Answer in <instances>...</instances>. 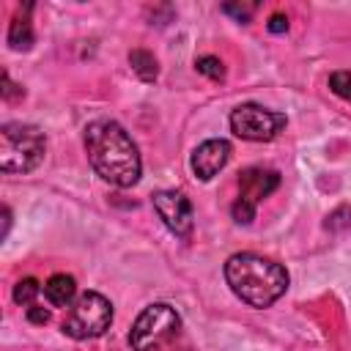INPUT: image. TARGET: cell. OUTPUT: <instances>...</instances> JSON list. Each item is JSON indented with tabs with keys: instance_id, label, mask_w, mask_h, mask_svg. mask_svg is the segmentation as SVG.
Here are the masks:
<instances>
[{
	"instance_id": "5bb4252c",
	"label": "cell",
	"mask_w": 351,
	"mask_h": 351,
	"mask_svg": "<svg viewBox=\"0 0 351 351\" xmlns=\"http://www.w3.org/2000/svg\"><path fill=\"white\" fill-rule=\"evenodd\" d=\"M195 69H197L200 74H206L208 80H222V77H225L222 60L214 58V55H203V58H197V60H195Z\"/></svg>"
},
{
	"instance_id": "7a4b0ae2",
	"label": "cell",
	"mask_w": 351,
	"mask_h": 351,
	"mask_svg": "<svg viewBox=\"0 0 351 351\" xmlns=\"http://www.w3.org/2000/svg\"><path fill=\"white\" fill-rule=\"evenodd\" d=\"M225 282L250 307L274 304L288 288V271L263 255L236 252L225 261Z\"/></svg>"
},
{
	"instance_id": "ac0fdd59",
	"label": "cell",
	"mask_w": 351,
	"mask_h": 351,
	"mask_svg": "<svg viewBox=\"0 0 351 351\" xmlns=\"http://www.w3.org/2000/svg\"><path fill=\"white\" fill-rule=\"evenodd\" d=\"M271 33H282V30H288V19L282 16V14H274L271 19H269V25H266Z\"/></svg>"
},
{
	"instance_id": "277c9868",
	"label": "cell",
	"mask_w": 351,
	"mask_h": 351,
	"mask_svg": "<svg viewBox=\"0 0 351 351\" xmlns=\"http://www.w3.org/2000/svg\"><path fill=\"white\" fill-rule=\"evenodd\" d=\"M110 324H112L110 299H104L96 291H85L69 304L66 318H63V332L74 340H90V337L104 335Z\"/></svg>"
},
{
	"instance_id": "6da1fadb",
	"label": "cell",
	"mask_w": 351,
	"mask_h": 351,
	"mask_svg": "<svg viewBox=\"0 0 351 351\" xmlns=\"http://www.w3.org/2000/svg\"><path fill=\"white\" fill-rule=\"evenodd\" d=\"M85 154L99 178L112 186H134L140 181V151L126 129L115 121H93L85 126Z\"/></svg>"
},
{
	"instance_id": "e0dca14e",
	"label": "cell",
	"mask_w": 351,
	"mask_h": 351,
	"mask_svg": "<svg viewBox=\"0 0 351 351\" xmlns=\"http://www.w3.org/2000/svg\"><path fill=\"white\" fill-rule=\"evenodd\" d=\"M27 318H30L33 324H47V321H49V310L41 307V304H30V307H27Z\"/></svg>"
},
{
	"instance_id": "5b68a950",
	"label": "cell",
	"mask_w": 351,
	"mask_h": 351,
	"mask_svg": "<svg viewBox=\"0 0 351 351\" xmlns=\"http://www.w3.org/2000/svg\"><path fill=\"white\" fill-rule=\"evenodd\" d=\"M178 326H181V318L170 304H165V302L148 304L137 315V321L129 332V346L134 351H154L162 343H167L178 332Z\"/></svg>"
},
{
	"instance_id": "9a60e30c",
	"label": "cell",
	"mask_w": 351,
	"mask_h": 351,
	"mask_svg": "<svg viewBox=\"0 0 351 351\" xmlns=\"http://www.w3.org/2000/svg\"><path fill=\"white\" fill-rule=\"evenodd\" d=\"M329 88H332L340 99L351 101V71H332V74H329Z\"/></svg>"
},
{
	"instance_id": "30bf717a",
	"label": "cell",
	"mask_w": 351,
	"mask_h": 351,
	"mask_svg": "<svg viewBox=\"0 0 351 351\" xmlns=\"http://www.w3.org/2000/svg\"><path fill=\"white\" fill-rule=\"evenodd\" d=\"M44 299L52 307H69L77 299V282L71 274H52L44 282Z\"/></svg>"
},
{
	"instance_id": "9c48e42d",
	"label": "cell",
	"mask_w": 351,
	"mask_h": 351,
	"mask_svg": "<svg viewBox=\"0 0 351 351\" xmlns=\"http://www.w3.org/2000/svg\"><path fill=\"white\" fill-rule=\"evenodd\" d=\"M230 159V143L228 140H206L192 151V173L200 181H211Z\"/></svg>"
},
{
	"instance_id": "8992f818",
	"label": "cell",
	"mask_w": 351,
	"mask_h": 351,
	"mask_svg": "<svg viewBox=\"0 0 351 351\" xmlns=\"http://www.w3.org/2000/svg\"><path fill=\"white\" fill-rule=\"evenodd\" d=\"M230 129L241 140L266 143V140H274L285 129V115L277 110H269L263 104L250 101V104H239L230 112Z\"/></svg>"
},
{
	"instance_id": "4fadbf2b",
	"label": "cell",
	"mask_w": 351,
	"mask_h": 351,
	"mask_svg": "<svg viewBox=\"0 0 351 351\" xmlns=\"http://www.w3.org/2000/svg\"><path fill=\"white\" fill-rule=\"evenodd\" d=\"M38 293H44V285H38V280H33V277H25V280H19V282L14 285V302L22 304L25 310H27L30 304H36Z\"/></svg>"
},
{
	"instance_id": "7c38bea8",
	"label": "cell",
	"mask_w": 351,
	"mask_h": 351,
	"mask_svg": "<svg viewBox=\"0 0 351 351\" xmlns=\"http://www.w3.org/2000/svg\"><path fill=\"white\" fill-rule=\"evenodd\" d=\"M129 66H132V71H134L143 82H154L156 74H159L156 58H154L151 52H145V49H132V52H129Z\"/></svg>"
},
{
	"instance_id": "52a82bcc",
	"label": "cell",
	"mask_w": 351,
	"mask_h": 351,
	"mask_svg": "<svg viewBox=\"0 0 351 351\" xmlns=\"http://www.w3.org/2000/svg\"><path fill=\"white\" fill-rule=\"evenodd\" d=\"M280 186V173L269 167H247L239 178V197L233 203V219L239 225H250L255 219L258 203L269 197Z\"/></svg>"
},
{
	"instance_id": "3957f363",
	"label": "cell",
	"mask_w": 351,
	"mask_h": 351,
	"mask_svg": "<svg viewBox=\"0 0 351 351\" xmlns=\"http://www.w3.org/2000/svg\"><path fill=\"white\" fill-rule=\"evenodd\" d=\"M47 140L30 123H5L0 129V167L3 173H30L41 165Z\"/></svg>"
},
{
	"instance_id": "ba28073f",
	"label": "cell",
	"mask_w": 351,
	"mask_h": 351,
	"mask_svg": "<svg viewBox=\"0 0 351 351\" xmlns=\"http://www.w3.org/2000/svg\"><path fill=\"white\" fill-rule=\"evenodd\" d=\"M154 208L159 214V219L165 222V228L178 236V239H189L192 236V225H195V217H192V203L176 192V189H162L154 195Z\"/></svg>"
},
{
	"instance_id": "2e32d148",
	"label": "cell",
	"mask_w": 351,
	"mask_h": 351,
	"mask_svg": "<svg viewBox=\"0 0 351 351\" xmlns=\"http://www.w3.org/2000/svg\"><path fill=\"white\" fill-rule=\"evenodd\" d=\"M222 11H225V14H233L239 22H247V19L252 16L255 5H233V3H228V5H222Z\"/></svg>"
},
{
	"instance_id": "8fae6325",
	"label": "cell",
	"mask_w": 351,
	"mask_h": 351,
	"mask_svg": "<svg viewBox=\"0 0 351 351\" xmlns=\"http://www.w3.org/2000/svg\"><path fill=\"white\" fill-rule=\"evenodd\" d=\"M33 25H30V19L27 16H14L11 19V27H8V44H11V49H30L33 47Z\"/></svg>"
}]
</instances>
